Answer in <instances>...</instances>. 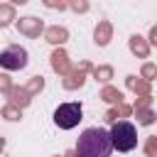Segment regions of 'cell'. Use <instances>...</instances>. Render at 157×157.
I'll return each mask as SVG.
<instances>
[{"instance_id": "cell-1", "label": "cell", "mask_w": 157, "mask_h": 157, "mask_svg": "<svg viewBox=\"0 0 157 157\" xmlns=\"http://www.w3.org/2000/svg\"><path fill=\"white\" fill-rule=\"evenodd\" d=\"M110 152H113V142L105 128H86L76 140L78 157H110Z\"/></svg>"}, {"instance_id": "cell-2", "label": "cell", "mask_w": 157, "mask_h": 157, "mask_svg": "<svg viewBox=\"0 0 157 157\" xmlns=\"http://www.w3.org/2000/svg\"><path fill=\"white\" fill-rule=\"evenodd\" d=\"M108 132H110L113 150H118V152H130V150L137 147V130H135L132 123L118 120V123H113V128H110Z\"/></svg>"}, {"instance_id": "cell-3", "label": "cell", "mask_w": 157, "mask_h": 157, "mask_svg": "<svg viewBox=\"0 0 157 157\" xmlns=\"http://www.w3.org/2000/svg\"><path fill=\"white\" fill-rule=\"evenodd\" d=\"M27 64H29V54L20 44H10L0 52V69L5 71H22Z\"/></svg>"}, {"instance_id": "cell-4", "label": "cell", "mask_w": 157, "mask_h": 157, "mask_svg": "<svg viewBox=\"0 0 157 157\" xmlns=\"http://www.w3.org/2000/svg\"><path fill=\"white\" fill-rule=\"evenodd\" d=\"M81 118H83L81 103H61V105L54 110V123H56V128H61V130L76 128V125L81 123Z\"/></svg>"}]
</instances>
